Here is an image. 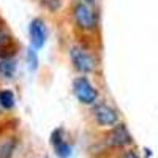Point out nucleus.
<instances>
[{"instance_id": "nucleus-3", "label": "nucleus", "mask_w": 158, "mask_h": 158, "mask_svg": "<svg viewBox=\"0 0 158 158\" xmlns=\"http://www.w3.org/2000/svg\"><path fill=\"white\" fill-rule=\"evenodd\" d=\"M71 62L74 65V68L81 73H92L95 70V59L92 57L89 52H85L81 48H73L71 52Z\"/></svg>"}, {"instance_id": "nucleus-7", "label": "nucleus", "mask_w": 158, "mask_h": 158, "mask_svg": "<svg viewBox=\"0 0 158 158\" xmlns=\"http://www.w3.org/2000/svg\"><path fill=\"white\" fill-rule=\"evenodd\" d=\"M16 73V62L13 59H2L0 60V77L10 81Z\"/></svg>"}, {"instance_id": "nucleus-13", "label": "nucleus", "mask_w": 158, "mask_h": 158, "mask_svg": "<svg viewBox=\"0 0 158 158\" xmlns=\"http://www.w3.org/2000/svg\"><path fill=\"white\" fill-rule=\"evenodd\" d=\"M122 158H139V155L135 153V152H125V153L122 155Z\"/></svg>"}, {"instance_id": "nucleus-4", "label": "nucleus", "mask_w": 158, "mask_h": 158, "mask_svg": "<svg viewBox=\"0 0 158 158\" xmlns=\"http://www.w3.org/2000/svg\"><path fill=\"white\" fill-rule=\"evenodd\" d=\"M94 118L97 120L98 125L101 127H111V125H115L117 120H118V114L114 108H111L109 104H104V103H100V104H95L94 108Z\"/></svg>"}, {"instance_id": "nucleus-11", "label": "nucleus", "mask_w": 158, "mask_h": 158, "mask_svg": "<svg viewBox=\"0 0 158 158\" xmlns=\"http://www.w3.org/2000/svg\"><path fill=\"white\" fill-rule=\"evenodd\" d=\"M54 150H56V155L59 158H70L73 149H71V146H70L68 142L60 141V142H57L56 146H54Z\"/></svg>"}, {"instance_id": "nucleus-8", "label": "nucleus", "mask_w": 158, "mask_h": 158, "mask_svg": "<svg viewBox=\"0 0 158 158\" xmlns=\"http://www.w3.org/2000/svg\"><path fill=\"white\" fill-rule=\"evenodd\" d=\"M11 49H13V38H11V35L0 27V56H3L5 59H8V54L13 52Z\"/></svg>"}, {"instance_id": "nucleus-12", "label": "nucleus", "mask_w": 158, "mask_h": 158, "mask_svg": "<svg viewBox=\"0 0 158 158\" xmlns=\"http://www.w3.org/2000/svg\"><path fill=\"white\" fill-rule=\"evenodd\" d=\"M25 62H27V68L30 71H35L38 68V56H36V51L32 49V46L25 52Z\"/></svg>"}, {"instance_id": "nucleus-5", "label": "nucleus", "mask_w": 158, "mask_h": 158, "mask_svg": "<svg viewBox=\"0 0 158 158\" xmlns=\"http://www.w3.org/2000/svg\"><path fill=\"white\" fill-rule=\"evenodd\" d=\"M106 142L112 147H125V146H130L133 142V138H131L130 131L127 130V127L123 123H118L109 131Z\"/></svg>"}, {"instance_id": "nucleus-1", "label": "nucleus", "mask_w": 158, "mask_h": 158, "mask_svg": "<svg viewBox=\"0 0 158 158\" xmlns=\"http://www.w3.org/2000/svg\"><path fill=\"white\" fill-rule=\"evenodd\" d=\"M73 94L74 97L84 104H94L98 98V90L89 82V79L79 76L73 82Z\"/></svg>"}, {"instance_id": "nucleus-10", "label": "nucleus", "mask_w": 158, "mask_h": 158, "mask_svg": "<svg viewBox=\"0 0 158 158\" xmlns=\"http://www.w3.org/2000/svg\"><path fill=\"white\" fill-rule=\"evenodd\" d=\"M15 149H16V139L10 138V139L3 141L0 144V158H11Z\"/></svg>"}, {"instance_id": "nucleus-14", "label": "nucleus", "mask_w": 158, "mask_h": 158, "mask_svg": "<svg viewBox=\"0 0 158 158\" xmlns=\"http://www.w3.org/2000/svg\"><path fill=\"white\" fill-rule=\"evenodd\" d=\"M81 2H82V3H92L94 0H81Z\"/></svg>"}, {"instance_id": "nucleus-9", "label": "nucleus", "mask_w": 158, "mask_h": 158, "mask_svg": "<svg viewBox=\"0 0 158 158\" xmlns=\"http://www.w3.org/2000/svg\"><path fill=\"white\" fill-rule=\"evenodd\" d=\"M15 104H16V98L11 90H0V106L5 111H10L15 108Z\"/></svg>"}, {"instance_id": "nucleus-2", "label": "nucleus", "mask_w": 158, "mask_h": 158, "mask_svg": "<svg viewBox=\"0 0 158 158\" xmlns=\"http://www.w3.org/2000/svg\"><path fill=\"white\" fill-rule=\"evenodd\" d=\"M73 18H74L76 25L82 30H94L97 27V15L82 2L74 5Z\"/></svg>"}, {"instance_id": "nucleus-6", "label": "nucleus", "mask_w": 158, "mask_h": 158, "mask_svg": "<svg viewBox=\"0 0 158 158\" xmlns=\"http://www.w3.org/2000/svg\"><path fill=\"white\" fill-rule=\"evenodd\" d=\"M29 35H30V43L33 49H41L46 43V24L43 19L35 18L29 25Z\"/></svg>"}]
</instances>
